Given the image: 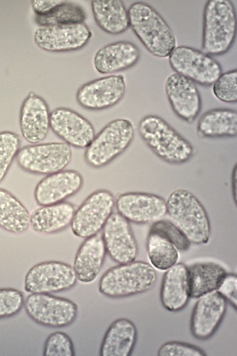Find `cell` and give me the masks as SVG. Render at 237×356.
<instances>
[{
  "label": "cell",
  "instance_id": "cell-24",
  "mask_svg": "<svg viewBox=\"0 0 237 356\" xmlns=\"http://www.w3.org/2000/svg\"><path fill=\"white\" fill-rule=\"evenodd\" d=\"M137 339L135 324L121 317L113 321L106 331L99 350L100 356H129Z\"/></svg>",
  "mask_w": 237,
  "mask_h": 356
},
{
  "label": "cell",
  "instance_id": "cell-7",
  "mask_svg": "<svg viewBox=\"0 0 237 356\" xmlns=\"http://www.w3.org/2000/svg\"><path fill=\"white\" fill-rule=\"evenodd\" d=\"M72 155L71 146L65 142H52L21 147L16 160L24 172L48 175L64 170L70 163Z\"/></svg>",
  "mask_w": 237,
  "mask_h": 356
},
{
  "label": "cell",
  "instance_id": "cell-6",
  "mask_svg": "<svg viewBox=\"0 0 237 356\" xmlns=\"http://www.w3.org/2000/svg\"><path fill=\"white\" fill-rule=\"evenodd\" d=\"M134 137V127L129 120L124 118L114 119L95 134L85 148L84 160L93 168L105 167L128 148Z\"/></svg>",
  "mask_w": 237,
  "mask_h": 356
},
{
  "label": "cell",
  "instance_id": "cell-11",
  "mask_svg": "<svg viewBox=\"0 0 237 356\" xmlns=\"http://www.w3.org/2000/svg\"><path fill=\"white\" fill-rule=\"evenodd\" d=\"M78 279L73 267L58 261L37 263L27 272L25 290L30 293H51L68 290L75 286Z\"/></svg>",
  "mask_w": 237,
  "mask_h": 356
},
{
  "label": "cell",
  "instance_id": "cell-20",
  "mask_svg": "<svg viewBox=\"0 0 237 356\" xmlns=\"http://www.w3.org/2000/svg\"><path fill=\"white\" fill-rule=\"evenodd\" d=\"M50 115L44 99L33 91L30 92L20 109L19 126L24 139L31 144L43 141L50 129Z\"/></svg>",
  "mask_w": 237,
  "mask_h": 356
},
{
  "label": "cell",
  "instance_id": "cell-40",
  "mask_svg": "<svg viewBox=\"0 0 237 356\" xmlns=\"http://www.w3.org/2000/svg\"><path fill=\"white\" fill-rule=\"evenodd\" d=\"M232 187L233 198L234 201L236 202V196H237V166L235 165L234 168L233 170V173L232 175Z\"/></svg>",
  "mask_w": 237,
  "mask_h": 356
},
{
  "label": "cell",
  "instance_id": "cell-36",
  "mask_svg": "<svg viewBox=\"0 0 237 356\" xmlns=\"http://www.w3.org/2000/svg\"><path fill=\"white\" fill-rule=\"evenodd\" d=\"M23 292L13 288H0V319L17 314L24 307Z\"/></svg>",
  "mask_w": 237,
  "mask_h": 356
},
{
  "label": "cell",
  "instance_id": "cell-10",
  "mask_svg": "<svg viewBox=\"0 0 237 356\" xmlns=\"http://www.w3.org/2000/svg\"><path fill=\"white\" fill-rule=\"evenodd\" d=\"M115 205V198L110 190L100 189L91 193L75 211L70 225L73 234L85 239L98 233Z\"/></svg>",
  "mask_w": 237,
  "mask_h": 356
},
{
  "label": "cell",
  "instance_id": "cell-34",
  "mask_svg": "<svg viewBox=\"0 0 237 356\" xmlns=\"http://www.w3.org/2000/svg\"><path fill=\"white\" fill-rule=\"evenodd\" d=\"M44 356H74L75 351L71 337L65 332L58 331L50 333L45 341Z\"/></svg>",
  "mask_w": 237,
  "mask_h": 356
},
{
  "label": "cell",
  "instance_id": "cell-28",
  "mask_svg": "<svg viewBox=\"0 0 237 356\" xmlns=\"http://www.w3.org/2000/svg\"><path fill=\"white\" fill-rule=\"evenodd\" d=\"M30 216L28 209L19 199L0 187V228L11 233H22L30 226Z\"/></svg>",
  "mask_w": 237,
  "mask_h": 356
},
{
  "label": "cell",
  "instance_id": "cell-1",
  "mask_svg": "<svg viewBox=\"0 0 237 356\" xmlns=\"http://www.w3.org/2000/svg\"><path fill=\"white\" fill-rule=\"evenodd\" d=\"M129 26L147 50L154 56L168 57L177 46L174 32L152 6L137 1L128 9Z\"/></svg>",
  "mask_w": 237,
  "mask_h": 356
},
{
  "label": "cell",
  "instance_id": "cell-38",
  "mask_svg": "<svg viewBox=\"0 0 237 356\" xmlns=\"http://www.w3.org/2000/svg\"><path fill=\"white\" fill-rule=\"evenodd\" d=\"M227 303L235 310L237 308V276L233 272H227L217 290Z\"/></svg>",
  "mask_w": 237,
  "mask_h": 356
},
{
  "label": "cell",
  "instance_id": "cell-18",
  "mask_svg": "<svg viewBox=\"0 0 237 356\" xmlns=\"http://www.w3.org/2000/svg\"><path fill=\"white\" fill-rule=\"evenodd\" d=\"M165 91L175 114L185 122L192 123L199 115L202 106L201 98L195 83L173 73L166 79Z\"/></svg>",
  "mask_w": 237,
  "mask_h": 356
},
{
  "label": "cell",
  "instance_id": "cell-19",
  "mask_svg": "<svg viewBox=\"0 0 237 356\" xmlns=\"http://www.w3.org/2000/svg\"><path fill=\"white\" fill-rule=\"evenodd\" d=\"M84 179L79 171L63 170L48 175L36 185L34 198L40 206H46L65 201L80 191Z\"/></svg>",
  "mask_w": 237,
  "mask_h": 356
},
{
  "label": "cell",
  "instance_id": "cell-14",
  "mask_svg": "<svg viewBox=\"0 0 237 356\" xmlns=\"http://www.w3.org/2000/svg\"><path fill=\"white\" fill-rule=\"evenodd\" d=\"M102 229L106 252L112 261L122 264L136 260L138 246L128 221L118 212L113 213Z\"/></svg>",
  "mask_w": 237,
  "mask_h": 356
},
{
  "label": "cell",
  "instance_id": "cell-39",
  "mask_svg": "<svg viewBox=\"0 0 237 356\" xmlns=\"http://www.w3.org/2000/svg\"><path fill=\"white\" fill-rule=\"evenodd\" d=\"M62 0H44L31 1L32 8L38 16L44 15L52 11Z\"/></svg>",
  "mask_w": 237,
  "mask_h": 356
},
{
  "label": "cell",
  "instance_id": "cell-26",
  "mask_svg": "<svg viewBox=\"0 0 237 356\" xmlns=\"http://www.w3.org/2000/svg\"><path fill=\"white\" fill-rule=\"evenodd\" d=\"M197 131L202 137H234L237 134V112L229 108H214L199 118Z\"/></svg>",
  "mask_w": 237,
  "mask_h": 356
},
{
  "label": "cell",
  "instance_id": "cell-30",
  "mask_svg": "<svg viewBox=\"0 0 237 356\" xmlns=\"http://www.w3.org/2000/svg\"><path fill=\"white\" fill-rule=\"evenodd\" d=\"M146 249L151 265L159 270L166 271L178 263L177 248L161 234L150 231L146 239Z\"/></svg>",
  "mask_w": 237,
  "mask_h": 356
},
{
  "label": "cell",
  "instance_id": "cell-5",
  "mask_svg": "<svg viewBox=\"0 0 237 356\" xmlns=\"http://www.w3.org/2000/svg\"><path fill=\"white\" fill-rule=\"evenodd\" d=\"M166 214L191 243L206 244L210 235V223L203 205L193 193L178 189L168 196Z\"/></svg>",
  "mask_w": 237,
  "mask_h": 356
},
{
  "label": "cell",
  "instance_id": "cell-35",
  "mask_svg": "<svg viewBox=\"0 0 237 356\" xmlns=\"http://www.w3.org/2000/svg\"><path fill=\"white\" fill-rule=\"evenodd\" d=\"M149 230L163 236L170 241L179 251H186L190 247V242L171 221L158 220L153 222Z\"/></svg>",
  "mask_w": 237,
  "mask_h": 356
},
{
  "label": "cell",
  "instance_id": "cell-21",
  "mask_svg": "<svg viewBox=\"0 0 237 356\" xmlns=\"http://www.w3.org/2000/svg\"><path fill=\"white\" fill-rule=\"evenodd\" d=\"M191 297L188 266L177 263L166 270L160 290V300L163 308L171 312L183 310Z\"/></svg>",
  "mask_w": 237,
  "mask_h": 356
},
{
  "label": "cell",
  "instance_id": "cell-17",
  "mask_svg": "<svg viewBox=\"0 0 237 356\" xmlns=\"http://www.w3.org/2000/svg\"><path fill=\"white\" fill-rule=\"evenodd\" d=\"M190 319V331L199 340H206L215 333L227 310V302L217 290L198 298Z\"/></svg>",
  "mask_w": 237,
  "mask_h": 356
},
{
  "label": "cell",
  "instance_id": "cell-27",
  "mask_svg": "<svg viewBox=\"0 0 237 356\" xmlns=\"http://www.w3.org/2000/svg\"><path fill=\"white\" fill-rule=\"evenodd\" d=\"M91 6L97 25L105 32L118 35L130 27L128 10L122 1L92 0Z\"/></svg>",
  "mask_w": 237,
  "mask_h": 356
},
{
  "label": "cell",
  "instance_id": "cell-33",
  "mask_svg": "<svg viewBox=\"0 0 237 356\" xmlns=\"http://www.w3.org/2000/svg\"><path fill=\"white\" fill-rule=\"evenodd\" d=\"M237 70L236 69L222 73L213 84L214 96L228 103L237 101Z\"/></svg>",
  "mask_w": 237,
  "mask_h": 356
},
{
  "label": "cell",
  "instance_id": "cell-4",
  "mask_svg": "<svg viewBox=\"0 0 237 356\" xmlns=\"http://www.w3.org/2000/svg\"><path fill=\"white\" fill-rule=\"evenodd\" d=\"M157 278V271L150 264L135 260L107 269L100 278L98 291L110 298L128 297L150 290Z\"/></svg>",
  "mask_w": 237,
  "mask_h": 356
},
{
  "label": "cell",
  "instance_id": "cell-25",
  "mask_svg": "<svg viewBox=\"0 0 237 356\" xmlns=\"http://www.w3.org/2000/svg\"><path fill=\"white\" fill-rule=\"evenodd\" d=\"M76 210L73 203L65 201L40 206L31 214L30 226L40 234L59 233L71 225Z\"/></svg>",
  "mask_w": 237,
  "mask_h": 356
},
{
  "label": "cell",
  "instance_id": "cell-23",
  "mask_svg": "<svg viewBox=\"0 0 237 356\" xmlns=\"http://www.w3.org/2000/svg\"><path fill=\"white\" fill-rule=\"evenodd\" d=\"M107 252L101 234L85 238L75 257L73 268L78 281L85 284L94 281L105 262Z\"/></svg>",
  "mask_w": 237,
  "mask_h": 356
},
{
  "label": "cell",
  "instance_id": "cell-32",
  "mask_svg": "<svg viewBox=\"0 0 237 356\" xmlns=\"http://www.w3.org/2000/svg\"><path fill=\"white\" fill-rule=\"evenodd\" d=\"M21 138L10 131L0 132V183L4 179L21 148Z\"/></svg>",
  "mask_w": 237,
  "mask_h": 356
},
{
  "label": "cell",
  "instance_id": "cell-22",
  "mask_svg": "<svg viewBox=\"0 0 237 356\" xmlns=\"http://www.w3.org/2000/svg\"><path fill=\"white\" fill-rule=\"evenodd\" d=\"M140 57L136 45L126 41L109 44L99 49L93 58L95 69L103 74L122 71L135 65Z\"/></svg>",
  "mask_w": 237,
  "mask_h": 356
},
{
  "label": "cell",
  "instance_id": "cell-3",
  "mask_svg": "<svg viewBox=\"0 0 237 356\" xmlns=\"http://www.w3.org/2000/svg\"><path fill=\"white\" fill-rule=\"evenodd\" d=\"M237 34V14L230 0H209L203 12L202 49L210 55H221L233 46Z\"/></svg>",
  "mask_w": 237,
  "mask_h": 356
},
{
  "label": "cell",
  "instance_id": "cell-15",
  "mask_svg": "<svg viewBox=\"0 0 237 356\" xmlns=\"http://www.w3.org/2000/svg\"><path fill=\"white\" fill-rule=\"evenodd\" d=\"M50 128L64 142L79 149L86 148L95 135L94 128L87 119L65 107L50 112Z\"/></svg>",
  "mask_w": 237,
  "mask_h": 356
},
{
  "label": "cell",
  "instance_id": "cell-12",
  "mask_svg": "<svg viewBox=\"0 0 237 356\" xmlns=\"http://www.w3.org/2000/svg\"><path fill=\"white\" fill-rule=\"evenodd\" d=\"M92 33L84 23L40 26L35 32L34 41L41 49L50 52H67L82 48Z\"/></svg>",
  "mask_w": 237,
  "mask_h": 356
},
{
  "label": "cell",
  "instance_id": "cell-13",
  "mask_svg": "<svg viewBox=\"0 0 237 356\" xmlns=\"http://www.w3.org/2000/svg\"><path fill=\"white\" fill-rule=\"evenodd\" d=\"M126 82L121 75L107 76L87 82L77 90L76 99L82 108L100 111L117 104L123 98Z\"/></svg>",
  "mask_w": 237,
  "mask_h": 356
},
{
  "label": "cell",
  "instance_id": "cell-29",
  "mask_svg": "<svg viewBox=\"0 0 237 356\" xmlns=\"http://www.w3.org/2000/svg\"><path fill=\"white\" fill-rule=\"evenodd\" d=\"M191 297H199L216 290L227 272L219 264L213 262L196 263L188 266Z\"/></svg>",
  "mask_w": 237,
  "mask_h": 356
},
{
  "label": "cell",
  "instance_id": "cell-8",
  "mask_svg": "<svg viewBox=\"0 0 237 356\" xmlns=\"http://www.w3.org/2000/svg\"><path fill=\"white\" fill-rule=\"evenodd\" d=\"M28 315L36 323L51 328L71 325L77 319L78 306L67 298L50 293H31L24 300Z\"/></svg>",
  "mask_w": 237,
  "mask_h": 356
},
{
  "label": "cell",
  "instance_id": "cell-16",
  "mask_svg": "<svg viewBox=\"0 0 237 356\" xmlns=\"http://www.w3.org/2000/svg\"><path fill=\"white\" fill-rule=\"evenodd\" d=\"M117 212L129 222L135 224L154 222L166 214V201L153 193L127 192L115 199Z\"/></svg>",
  "mask_w": 237,
  "mask_h": 356
},
{
  "label": "cell",
  "instance_id": "cell-9",
  "mask_svg": "<svg viewBox=\"0 0 237 356\" xmlns=\"http://www.w3.org/2000/svg\"><path fill=\"white\" fill-rule=\"evenodd\" d=\"M168 60L175 73L204 87L212 85L222 73L221 64L211 55L191 46H177Z\"/></svg>",
  "mask_w": 237,
  "mask_h": 356
},
{
  "label": "cell",
  "instance_id": "cell-2",
  "mask_svg": "<svg viewBox=\"0 0 237 356\" xmlns=\"http://www.w3.org/2000/svg\"><path fill=\"white\" fill-rule=\"evenodd\" d=\"M138 131L151 151L166 163L182 164L193 156L192 144L160 116L150 114L143 117L138 123Z\"/></svg>",
  "mask_w": 237,
  "mask_h": 356
},
{
  "label": "cell",
  "instance_id": "cell-37",
  "mask_svg": "<svg viewBox=\"0 0 237 356\" xmlns=\"http://www.w3.org/2000/svg\"><path fill=\"white\" fill-rule=\"evenodd\" d=\"M159 356H205L206 354L200 348L194 345L177 341L162 344L158 350Z\"/></svg>",
  "mask_w": 237,
  "mask_h": 356
},
{
  "label": "cell",
  "instance_id": "cell-31",
  "mask_svg": "<svg viewBox=\"0 0 237 356\" xmlns=\"http://www.w3.org/2000/svg\"><path fill=\"white\" fill-rule=\"evenodd\" d=\"M86 17L84 9L74 2L62 0L48 14L36 15L35 20L40 26L66 25L84 23Z\"/></svg>",
  "mask_w": 237,
  "mask_h": 356
}]
</instances>
